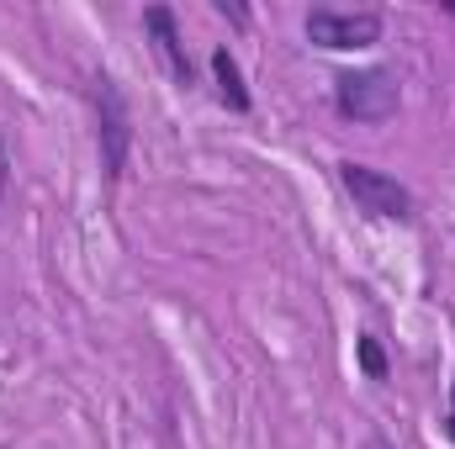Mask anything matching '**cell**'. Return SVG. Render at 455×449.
Listing matches in <instances>:
<instances>
[{"mask_svg": "<svg viewBox=\"0 0 455 449\" xmlns=\"http://www.w3.org/2000/svg\"><path fill=\"white\" fill-rule=\"evenodd\" d=\"M397 106H403L397 75L381 69V64H371V69H344L339 80H334V112H339L344 122L376 127V122L397 116Z\"/></svg>", "mask_w": 455, "mask_h": 449, "instance_id": "obj_1", "label": "cell"}, {"mask_svg": "<svg viewBox=\"0 0 455 449\" xmlns=\"http://www.w3.org/2000/svg\"><path fill=\"white\" fill-rule=\"evenodd\" d=\"M307 37L329 53H355L381 43V11H334V5H313L307 11Z\"/></svg>", "mask_w": 455, "mask_h": 449, "instance_id": "obj_4", "label": "cell"}, {"mask_svg": "<svg viewBox=\"0 0 455 449\" xmlns=\"http://www.w3.org/2000/svg\"><path fill=\"white\" fill-rule=\"evenodd\" d=\"M5 175H11V154H5V143H0V196H5Z\"/></svg>", "mask_w": 455, "mask_h": 449, "instance_id": "obj_9", "label": "cell"}, {"mask_svg": "<svg viewBox=\"0 0 455 449\" xmlns=\"http://www.w3.org/2000/svg\"><path fill=\"white\" fill-rule=\"evenodd\" d=\"M212 85H218V101H223L228 112H249L254 106L249 85H243V69H238V59L228 48H212Z\"/></svg>", "mask_w": 455, "mask_h": 449, "instance_id": "obj_6", "label": "cell"}, {"mask_svg": "<svg viewBox=\"0 0 455 449\" xmlns=\"http://www.w3.org/2000/svg\"><path fill=\"white\" fill-rule=\"evenodd\" d=\"M451 418H455V381H451Z\"/></svg>", "mask_w": 455, "mask_h": 449, "instance_id": "obj_11", "label": "cell"}, {"mask_svg": "<svg viewBox=\"0 0 455 449\" xmlns=\"http://www.w3.org/2000/svg\"><path fill=\"white\" fill-rule=\"evenodd\" d=\"M339 185L349 191V201H355L365 217H376V223H413V212H419V207H413V191H408L403 180L371 169V164L344 159L339 164Z\"/></svg>", "mask_w": 455, "mask_h": 449, "instance_id": "obj_3", "label": "cell"}, {"mask_svg": "<svg viewBox=\"0 0 455 449\" xmlns=\"http://www.w3.org/2000/svg\"><path fill=\"white\" fill-rule=\"evenodd\" d=\"M355 359H360L365 381H387V349L376 343V334H360V338H355Z\"/></svg>", "mask_w": 455, "mask_h": 449, "instance_id": "obj_7", "label": "cell"}, {"mask_svg": "<svg viewBox=\"0 0 455 449\" xmlns=\"http://www.w3.org/2000/svg\"><path fill=\"white\" fill-rule=\"evenodd\" d=\"M91 106H96V148H101V169L107 180L127 175V154H132V112H127V96L112 75H96L91 80Z\"/></svg>", "mask_w": 455, "mask_h": 449, "instance_id": "obj_2", "label": "cell"}, {"mask_svg": "<svg viewBox=\"0 0 455 449\" xmlns=\"http://www.w3.org/2000/svg\"><path fill=\"white\" fill-rule=\"evenodd\" d=\"M143 32L154 37V53L164 59L170 80H175L180 91H186V85H196V64H191V53H186V43H180L175 11H170V5H148V11H143Z\"/></svg>", "mask_w": 455, "mask_h": 449, "instance_id": "obj_5", "label": "cell"}, {"mask_svg": "<svg viewBox=\"0 0 455 449\" xmlns=\"http://www.w3.org/2000/svg\"><path fill=\"white\" fill-rule=\"evenodd\" d=\"M445 439L455 445V418H451V413H445Z\"/></svg>", "mask_w": 455, "mask_h": 449, "instance_id": "obj_10", "label": "cell"}, {"mask_svg": "<svg viewBox=\"0 0 455 449\" xmlns=\"http://www.w3.org/2000/svg\"><path fill=\"white\" fill-rule=\"evenodd\" d=\"M218 16H228L233 27H249V11H243V5H233V0H218Z\"/></svg>", "mask_w": 455, "mask_h": 449, "instance_id": "obj_8", "label": "cell"}]
</instances>
